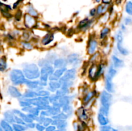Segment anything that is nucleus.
<instances>
[{
  "label": "nucleus",
  "mask_w": 132,
  "mask_h": 131,
  "mask_svg": "<svg viewBox=\"0 0 132 131\" xmlns=\"http://www.w3.org/2000/svg\"><path fill=\"white\" fill-rule=\"evenodd\" d=\"M23 73L28 80L37 79L40 77V71L35 64H26L23 68Z\"/></svg>",
  "instance_id": "obj_1"
},
{
  "label": "nucleus",
  "mask_w": 132,
  "mask_h": 131,
  "mask_svg": "<svg viewBox=\"0 0 132 131\" xmlns=\"http://www.w3.org/2000/svg\"><path fill=\"white\" fill-rule=\"evenodd\" d=\"M10 78L12 82L15 86L24 83L26 78L22 71L19 69H14L10 72Z\"/></svg>",
  "instance_id": "obj_2"
},
{
  "label": "nucleus",
  "mask_w": 132,
  "mask_h": 131,
  "mask_svg": "<svg viewBox=\"0 0 132 131\" xmlns=\"http://www.w3.org/2000/svg\"><path fill=\"white\" fill-rule=\"evenodd\" d=\"M54 72V68L51 65H48L41 68L40 71V81L47 82L49 76Z\"/></svg>",
  "instance_id": "obj_3"
},
{
  "label": "nucleus",
  "mask_w": 132,
  "mask_h": 131,
  "mask_svg": "<svg viewBox=\"0 0 132 131\" xmlns=\"http://www.w3.org/2000/svg\"><path fill=\"white\" fill-rule=\"evenodd\" d=\"M112 100V94L106 91H104L102 92L101 95V103L102 106L110 107Z\"/></svg>",
  "instance_id": "obj_4"
},
{
  "label": "nucleus",
  "mask_w": 132,
  "mask_h": 131,
  "mask_svg": "<svg viewBox=\"0 0 132 131\" xmlns=\"http://www.w3.org/2000/svg\"><path fill=\"white\" fill-rule=\"evenodd\" d=\"M67 60L68 64H72L73 66H79L81 62L80 56L77 53H72L68 55Z\"/></svg>",
  "instance_id": "obj_5"
},
{
  "label": "nucleus",
  "mask_w": 132,
  "mask_h": 131,
  "mask_svg": "<svg viewBox=\"0 0 132 131\" xmlns=\"http://www.w3.org/2000/svg\"><path fill=\"white\" fill-rule=\"evenodd\" d=\"M24 23L25 26L27 28H32L36 24V19L32 15H29L28 14L24 15Z\"/></svg>",
  "instance_id": "obj_6"
},
{
  "label": "nucleus",
  "mask_w": 132,
  "mask_h": 131,
  "mask_svg": "<svg viewBox=\"0 0 132 131\" xmlns=\"http://www.w3.org/2000/svg\"><path fill=\"white\" fill-rule=\"evenodd\" d=\"M98 42L95 39H90L88 42V53L89 55H92L96 51L97 49Z\"/></svg>",
  "instance_id": "obj_7"
},
{
  "label": "nucleus",
  "mask_w": 132,
  "mask_h": 131,
  "mask_svg": "<svg viewBox=\"0 0 132 131\" xmlns=\"http://www.w3.org/2000/svg\"><path fill=\"white\" fill-rule=\"evenodd\" d=\"M10 10H11V7L9 5H6L0 2V11L4 17L6 18L11 17L12 15L9 13Z\"/></svg>",
  "instance_id": "obj_8"
},
{
  "label": "nucleus",
  "mask_w": 132,
  "mask_h": 131,
  "mask_svg": "<svg viewBox=\"0 0 132 131\" xmlns=\"http://www.w3.org/2000/svg\"><path fill=\"white\" fill-rule=\"evenodd\" d=\"M112 79L113 78H111L107 74L106 77V80H105V88L106 91H108L110 93H112L114 92V87H113V83L112 82Z\"/></svg>",
  "instance_id": "obj_9"
},
{
  "label": "nucleus",
  "mask_w": 132,
  "mask_h": 131,
  "mask_svg": "<svg viewBox=\"0 0 132 131\" xmlns=\"http://www.w3.org/2000/svg\"><path fill=\"white\" fill-rule=\"evenodd\" d=\"M97 70L98 66L96 64H92L88 71V76L90 79L93 80L97 79Z\"/></svg>",
  "instance_id": "obj_10"
},
{
  "label": "nucleus",
  "mask_w": 132,
  "mask_h": 131,
  "mask_svg": "<svg viewBox=\"0 0 132 131\" xmlns=\"http://www.w3.org/2000/svg\"><path fill=\"white\" fill-rule=\"evenodd\" d=\"M77 116L81 121H86L88 119V116L84 107H80L77 109Z\"/></svg>",
  "instance_id": "obj_11"
},
{
  "label": "nucleus",
  "mask_w": 132,
  "mask_h": 131,
  "mask_svg": "<svg viewBox=\"0 0 132 131\" xmlns=\"http://www.w3.org/2000/svg\"><path fill=\"white\" fill-rule=\"evenodd\" d=\"M67 64V59H57L54 60V68L57 69H60V68H66Z\"/></svg>",
  "instance_id": "obj_12"
},
{
  "label": "nucleus",
  "mask_w": 132,
  "mask_h": 131,
  "mask_svg": "<svg viewBox=\"0 0 132 131\" xmlns=\"http://www.w3.org/2000/svg\"><path fill=\"white\" fill-rule=\"evenodd\" d=\"M8 90H9V92L10 96L12 97L16 98H21L22 97V95L20 91L14 86H9Z\"/></svg>",
  "instance_id": "obj_13"
},
{
  "label": "nucleus",
  "mask_w": 132,
  "mask_h": 131,
  "mask_svg": "<svg viewBox=\"0 0 132 131\" xmlns=\"http://www.w3.org/2000/svg\"><path fill=\"white\" fill-rule=\"evenodd\" d=\"M112 62H113V65L115 68H121L125 66V62L122 59H119L118 57L116 55H113L112 57Z\"/></svg>",
  "instance_id": "obj_14"
},
{
  "label": "nucleus",
  "mask_w": 132,
  "mask_h": 131,
  "mask_svg": "<svg viewBox=\"0 0 132 131\" xmlns=\"http://www.w3.org/2000/svg\"><path fill=\"white\" fill-rule=\"evenodd\" d=\"M63 77L67 79L73 80L76 77V69L74 68H72V69L67 70L63 74Z\"/></svg>",
  "instance_id": "obj_15"
},
{
  "label": "nucleus",
  "mask_w": 132,
  "mask_h": 131,
  "mask_svg": "<svg viewBox=\"0 0 132 131\" xmlns=\"http://www.w3.org/2000/svg\"><path fill=\"white\" fill-rule=\"evenodd\" d=\"M54 35L53 33H48L47 34L45 35L43 37V38L41 39V43L44 46H46V45L49 44L51 43L53 41H54Z\"/></svg>",
  "instance_id": "obj_16"
},
{
  "label": "nucleus",
  "mask_w": 132,
  "mask_h": 131,
  "mask_svg": "<svg viewBox=\"0 0 132 131\" xmlns=\"http://www.w3.org/2000/svg\"><path fill=\"white\" fill-rule=\"evenodd\" d=\"M70 101H71V97L70 96H68V95L61 96V97L59 98V100H58V102H59V104H60L61 108L65 106V105H70Z\"/></svg>",
  "instance_id": "obj_17"
},
{
  "label": "nucleus",
  "mask_w": 132,
  "mask_h": 131,
  "mask_svg": "<svg viewBox=\"0 0 132 131\" xmlns=\"http://www.w3.org/2000/svg\"><path fill=\"white\" fill-rule=\"evenodd\" d=\"M26 85H27V87L30 89H35L36 90L39 87V81H32L31 80H28L26 79L25 82H24Z\"/></svg>",
  "instance_id": "obj_18"
},
{
  "label": "nucleus",
  "mask_w": 132,
  "mask_h": 131,
  "mask_svg": "<svg viewBox=\"0 0 132 131\" xmlns=\"http://www.w3.org/2000/svg\"><path fill=\"white\" fill-rule=\"evenodd\" d=\"M97 120L101 126L107 125H108V123H109L110 122L109 119L108 118V117L105 116L101 114V113H99V114H98Z\"/></svg>",
  "instance_id": "obj_19"
},
{
  "label": "nucleus",
  "mask_w": 132,
  "mask_h": 131,
  "mask_svg": "<svg viewBox=\"0 0 132 131\" xmlns=\"http://www.w3.org/2000/svg\"><path fill=\"white\" fill-rule=\"evenodd\" d=\"M0 127L3 131H14L12 125L8 123L5 119L0 121Z\"/></svg>",
  "instance_id": "obj_20"
},
{
  "label": "nucleus",
  "mask_w": 132,
  "mask_h": 131,
  "mask_svg": "<svg viewBox=\"0 0 132 131\" xmlns=\"http://www.w3.org/2000/svg\"><path fill=\"white\" fill-rule=\"evenodd\" d=\"M4 118H5V120L6 121L10 124L12 125L13 123H15V121H14V114H13L12 112H5L4 113Z\"/></svg>",
  "instance_id": "obj_21"
},
{
  "label": "nucleus",
  "mask_w": 132,
  "mask_h": 131,
  "mask_svg": "<svg viewBox=\"0 0 132 131\" xmlns=\"http://www.w3.org/2000/svg\"><path fill=\"white\" fill-rule=\"evenodd\" d=\"M49 90L52 92H55L61 88V84L58 81H50L48 83Z\"/></svg>",
  "instance_id": "obj_22"
},
{
  "label": "nucleus",
  "mask_w": 132,
  "mask_h": 131,
  "mask_svg": "<svg viewBox=\"0 0 132 131\" xmlns=\"http://www.w3.org/2000/svg\"><path fill=\"white\" fill-rule=\"evenodd\" d=\"M117 48L119 52L124 56H126L129 54L128 50L124 47L123 42H117Z\"/></svg>",
  "instance_id": "obj_23"
},
{
  "label": "nucleus",
  "mask_w": 132,
  "mask_h": 131,
  "mask_svg": "<svg viewBox=\"0 0 132 131\" xmlns=\"http://www.w3.org/2000/svg\"><path fill=\"white\" fill-rule=\"evenodd\" d=\"M95 93H96L95 91H90V92H89L88 93L86 94L83 98L84 104H88L90 101H91V100H92V99L94 98V96H95Z\"/></svg>",
  "instance_id": "obj_24"
},
{
  "label": "nucleus",
  "mask_w": 132,
  "mask_h": 131,
  "mask_svg": "<svg viewBox=\"0 0 132 131\" xmlns=\"http://www.w3.org/2000/svg\"><path fill=\"white\" fill-rule=\"evenodd\" d=\"M66 71H67V68H66L57 69L56 70L54 71V72L52 74L57 78V79L58 80H59V78H60L61 77H63L64 73L66 72Z\"/></svg>",
  "instance_id": "obj_25"
},
{
  "label": "nucleus",
  "mask_w": 132,
  "mask_h": 131,
  "mask_svg": "<svg viewBox=\"0 0 132 131\" xmlns=\"http://www.w3.org/2000/svg\"><path fill=\"white\" fill-rule=\"evenodd\" d=\"M108 8V5H99L96 9V15H101L104 14Z\"/></svg>",
  "instance_id": "obj_26"
},
{
  "label": "nucleus",
  "mask_w": 132,
  "mask_h": 131,
  "mask_svg": "<svg viewBox=\"0 0 132 131\" xmlns=\"http://www.w3.org/2000/svg\"><path fill=\"white\" fill-rule=\"evenodd\" d=\"M69 92H70L69 89L64 88V87H61L60 89L57 90L55 95H56L57 96H59V97H61V96H65V95H67Z\"/></svg>",
  "instance_id": "obj_27"
},
{
  "label": "nucleus",
  "mask_w": 132,
  "mask_h": 131,
  "mask_svg": "<svg viewBox=\"0 0 132 131\" xmlns=\"http://www.w3.org/2000/svg\"><path fill=\"white\" fill-rule=\"evenodd\" d=\"M12 126V128L14 131H26L28 129L26 125L18 124V123H13Z\"/></svg>",
  "instance_id": "obj_28"
},
{
  "label": "nucleus",
  "mask_w": 132,
  "mask_h": 131,
  "mask_svg": "<svg viewBox=\"0 0 132 131\" xmlns=\"http://www.w3.org/2000/svg\"><path fill=\"white\" fill-rule=\"evenodd\" d=\"M49 114H50V117L53 116H55L58 114L59 113H61V108L57 107H50V109L48 110Z\"/></svg>",
  "instance_id": "obj_29"
},
{
  "label": "nucleus",
  "mask_w": 132,
  "mask_h": 131,
  "mask_svg": "<svg viewBox=\"0 0 132 131\" xmlns=\"http://www.w3.org/2000/svg\"><path fill=\"white\" fill-rule=\"evenodd\" d=\"M63 111L64 113H65L68 117L70 116L73 113V108L72 107V106H70V105H65V106L63 107Z\"/></svg>",
  "instance_id": "obj_30"
},
{
  "label": "nucleus",
  "mask_w": 132,
  "mask_h": 131,
  "mask_svg": "<svg viewBox=\"0 0 132 131\" xmlns=\"http://www.w3.org/2000/svg\"><path fill=\"white\" fill-rule=\"evenodd\" d=\"M23 97L29 99L35 98L37 97V92L34 91H28L24 94V96H23Z\"/></svg>",
  "instance_id": "obj_31"
},
{
  "label": "nucleus",
  "mask_w": 132,
  "mask_h": 131,
  "mask_svg": "<svg viewBox=\"0 0 132 131\" xmlns=\"http://www.w3.org/2000/svg\"><path fill=\"white\" fill-rule=\"evenodd\" d=\"M52 118L53 119H63V120H67L68 118V116L64 113L63 112H61L58 114L52 116Z\"/></svg>",
  "instance_id": "obj_32"
},
{
  "label": "nucleus",
  "mask_w": 132,
  "mask_h": 131,
  "mask_svg": "<svg viewBox=\"0 0 132 131\" xmlns=\"http://www.w3.org/2000/svg\"><path fill=\"white\" fill-rule=\"evenodd\" d=\"M7 68V64H6V59L5 57H2L0 59V71H4Z\"/></svg>",
  "instance_id": "obj_33"
},
{
  "label": "nucleus",
  "mask_w": 132,
  "mask_h": 131,
  "mask_svg": "<svg viewBox=\"0 0 132 131\" xmlns=\"http://www.w3.org/2000/svg\"><path fill=\"white\" fill-rule=\"evenodd\" d=\"M110 108V107L101 106L100 107V109H99V113H101V114H103V115H104L105 116L108 117V114H109Z\"/></svg>",
  "instance_id": "obj_34"
},
{
  "label": "nucleus",
  "mask_w": 132,
  "mask_h": 131,
  "mask_svg": "<svg viewBox=\"0 0 132 131\" xmlns=\"http://www.w3.org/2000/svg\"><path fill=\"white\" fill-rule=\"evenodd\" d=\"M27 11L29 15H32V17H37L38 16V13L37 12L34 8L33 6L32 5H29L27 8Z\"/></svg>",
  "instance_id": "obj_35"
},
{
  "label": "nucleus",
  "mask_w": 132,
  "mask_h": 131,
  "mask_svg": "<svg viewBox=\"0 0 132 131\" xmlns=\"http://www.w3.org/2000/svg\"><path fill=\"white\" fill-rule=\"evenodd\" d=\"M110 32V29L108 28V27H105V28H103L100 33V39H103L105 38L109 34Z\"/></svg>",
  "instance_id": "obj_36"
},
{
  "label": "nucleus",
  "mask_w": 132,
  "mask_h": 131,
  "mask_svg": "<svg viewBox=\"0 0 132 131\" xmlns=\"http://www.w3.org/2000/svg\"><path fill=\"white\" fill-rule=\"evenodd\" d=\"M99 131H118V130L117 128H113L112 126L107 125L101 126Z\"/></svg>",
  "instance_id": "obj_37"
},
{
  "label": "nucleus",
  "mask_w": 132,
  "mask_h": 131,
  "mask_svg": "<svg viewBox=\"0 0 132 131\" xmlns=\"http://www.w3.org/2000/svg\"><path fill=\"white\" fill-rule=\"evenodd\" d=\"M37 96L39 97H48L50 95V92L48 91H46V90L41 89L40 91H37Z\"/></svg>",
  "instance_id": "obj_38"
},
{
  "label": "nucleus",
  "mask_w": 132,
  "mask_h": 131,
  "mask_svg": "<svg viewBox=\"0 0 132 131\" xmlns=\"http://www.w3.org/2000/svg\"><path fill=\"white\" fill-rule=\"evenodd\" d=\"M125 11L129 15H132V2L128 1L125 6Z\"/></svg>",
  "instance_id": "obj_39"
},
{
  "label": "nucleus",
  "mask_w": 132,
  "mask_h": 131,
  "mask_svg": "<svg viewBox=\"0 0 132 131\" xmlns=\"http://www.w3.org/2000/svg\"><path fill=\"white\" fill-rule=\"evenodd\" d=\"M67 127H68V123H67V120H61L59 125L57 126L56 128L61 130H67Z\"/></svg>",
  "instance_id": "obj_40"
},
{
  "label": "nucleus",
  "mask_w": 132,
  "mask_h": 131,
  "mask_svg": "<svg viewBox=\"0 0 132 131\" xmlns=\"http://www.w3.org/2000/svg\"><path fill=\"white\" fill-rule=\"evenodd\" d=\"M116 74H117V70L115 69L114 67L111 66L110 67L109 69H108V72L107 74H108L109 77H110L111 78H113V77L116 75Z\"/></svg>",
  "instance_id": "obj_41"
},
{
  "label": "nucleus",
  "mask_w": 132,
  "mask_h": 131,
  "mask_svg": "<svg viewBox=\"0 0 132 131\" xmlns=\"http://www.w3.org/2000/svg\"><path fill=\"white\" fill-rule=\"evenodd\" d=\"M89 20L90 19H88V18H85V19H82V20H81V21L78 24V28H79L80 30H82V28H84V27L86 26V24H87L88 22L89 21Z\"/></svg>",
  "instance_id": "obj_42"
},
{
  "label": "nucleus",
  "mask_w": 132,
  "mask_h": 131,
  "mask_svg": "<svg viewBox=\"0 0 132 131\" xmlns=\"http://www.w3.org/2000/svg\"><path fill=\"white\" fill-rule=\"evenodd\" d=\"M52 121L53 119L52 118V117H45L43 123V125L44 127H46L50 125H52Z\"/></svg>",
  "instance_id": "obj_43"
},
{
  "label": "nucleus",
  "mask_w": 132,
  "mask_h": 131,
  "mask_svg": "<svg viewBox=\"0 0 132 131\" xmlns=\"http://www.w3.org/2000/svg\"><path fill=\"white\" fill-rule=\"evenodd\" d=\"M59 96H57L56 95H50L48 96V101L49 103H51V104H54L55 103V101H58L59 100Z\"/></svg>",
  "instance_id": "obj_44"
},
{
  "label": "nucleus",
  "mask_w": 132,
  "mask_h": 131,
  "mask_svg": "<svg viewBox=\"0 0 132 131\" xmlns=\"http://www.w3.org/2000/svg\"><path fill=\"white\" fill-rule=\"evenodd\" d=\"M14 121L15 123H18V124L23 125H26V123H24V121L20 118V117L18 116L14 115Z\"/></svg>",
  "instance_id": "obj_45"
},
{
  "label": "nucleus",
  "mask_w": 132,
  "mask_h": 131,
  "mask_svg": "<svg viewBox=\"0 0 132 131\" xmlns=\"http://www.w3.org/2000/svg\"><path fill=\"white\" fill-rule=\"evenodd\" d=\"M39 66L41 68L44 66H46L50 65V62L48 60H46V59H44V60H41L39 62Z\"/></svg>",
  "instance_id": "obj_46"
},
{
  "label": "nucleus",
  "mask_w": 132,
  "mask_h": 131,
  "mask_svg": "<svg viewBox=\"0 0 132 131\" xmlns=\"http://www.w3.org/2000/svg\"><path fill=\"white\" fill-rule=\"evenodd\" d=\"M21 44L23 46V47L24 48V49H27V50H32L33 46L31 44L30 42H26V41H23V42H21Z\"/></svg>",
  "instance_id": "obj_47"
},
{
  "label": "nucleus",
  "mask_w": 132,
  "mask_h": 131,
  "mask_svg": "<svg viewBox=\"0 0 132 131\" xmlns=\"http://www.w3.org/2000/svg\"><path fill=\"white\" fill-rule=\"evenodd\" d=\"M37 131H45V127H44L43 124H40V123H36V127H35Z\"/></svg>",
  "instance_id": "obj_48"
},
{
  "label": "nucleus",
  "mask_w": 132,
  "mask_h": 131,
  "mask_svg": "<svg viewBox=\"0 0 132 131\" xmlns=\"http://www.w3.org/2000/svg\"><path fill=\"white\" fill-rule=\"evenodd\" d=\"M22 17V12L21 10H18L15 15V19L17 21H20Z\"/></svg>",
  "instance_id": "obj_49"
},
{
  "label": "nucleus",
  "mask_w": 132,
  "mask_h": 131,
  "mask_svg": "<svg viewBox=\"0 0 132 131\" xmlns=\"http://www.w3.org/2000/svg\"><path fill=\"white\" fill-rule=\"evenodd\" d=\"M125 25H131L132 24V18L130 17H126L125 19Z\"/></svg>",
  "instance_id": "obj_50"
},
{
  "label": "nucleus",
  "mask_w": 132,
  "mask_h": 131,
  "mask_svg": "<svg viewBox=\"0 0 132 131\" xmlns=\"http://www.w3.org/2000/svg\"><path fill=\"white\" fill-rule=\"evenodd\" d=\"M56 127L53 125H50L48 127H45V131H54L55 129H56Z\"/></svg>",
  "instance_id": "obj_51"
},
{
  "label": "nucleus",
  "mask_w": 132,
  "mask_h": 131,
  "mask_svg": "<svg viewBox=\"0 0 132 131\" xmlns=\"http://www.w3.org/2000/svg\"><path fill=\"white\" fill-rule=\"evenodd\" d=\"M36 123L34 122H31V123H28L26 124V127L27 128H30V129H34L36 127Z\"/></svg>",
  "instance_id": "obj_52"
},
{
  "label": "nucleus",
  "mask_w": 132,
  "mask_h": 131,
  "mask_svg": "<svg viewBox=\"0 0 132 131\" xmlns=\"http://www.w3.org/2000/svg\"><path fill=\"white\" fill-rule=\"evenodd\" d=\"M99 56V53H94L92 55V58L90 59V62H94L96 60V59L97 58V57Z\"/></svg>",
  "instance_id": "obj_53"
},
{
  "label": "nucleus",
  "mask_w": 132,
  "mask_h": 131,
  "mask_svg": "<svg viewBox=\"0 0 132 131\" xmlns=\"http://www.w3.org/2000/svg\"><path fill=\"white\" fill-rule=\"evenodd\" d=\"M96 15V9L93 8L90 10V15L92 17H94Z\"/></svg>",
  "instance_id": "obj_54"
},
{
  "label": "nucleus",
  "mask_w": 132,
  "mask_h": 131,
  "mask_svg": "<svg viewBox=\"0 0 132 131\" xmlns=\"http://www.w3.org/2000/svg\"><path fill=\"white\" fill-rule=\"evenodd\" d=\"M103 3L105 5H109L111 2H112V0H102Z\"/></svg>",
  "instance_id": "obj_55"
},
{
  "label": "nucleus",
  "mask_w": 132,
  "mask_h": 131,
  "mask_svg": "<svg viewBox=\"0 0 132 131\" xmlns=\"http://www.w3.org/2000/svg\"><path fill=\"white\" fill-rule=\"evenodd\" d=\"M121 31H126V26H125V24H121Z\"/></svg>",
  "instance_id": "obj_56"
},
{
  "label": "nucleus",
  "mask_w": 132,
  "mask_h": 131,
  "mask_svg": "<svg viewBox=\"0 0 132 131\" xmlns=\"http://www.w3.org/2000/svg\"><path fill=\"white\" fill-rule=\"evenodd\" d=\"M20 1H21V0H18V1H17L16 3H15L14 4V6H13V8H15L18 6V5H19V3H20Z\"/></svg>",
  "instance_id": "obj_57"
},
{
  "label": "nucleus",
  "mask_w": 132,
  "mask_h": 131,
  "mask_svg": "<svg viewBox=\"0 0 132 131\" xmlns=\"http://www.w3.org/2000/svg\"><path fill=\"white\" fill-rule=\"evenodd\" d=\"M54 131H67V130H61V129H58V128H56Z\"/></svg>",
  "instance_id": "obj_58"
},
{
  "label": "nucleus",
  "mask_w": 132,
  "mask_h": 131,
  "mask_svg": "<svg viewBox=\"0 0 132 131\" xmlns=\"http://www.w3.org/2000/svg\"><path fill=\"white\" fill-rule=\"evenodd\" d=\"M94 1H96V2H97V3H99V2H100V1H101V0H94Z\"/></svg>",
  "instance_id": "obj_59"
},
{
  "label": "nucleus",
  "mask_w": 132,
  "mask_h": 131,
  "mask_svg": "<svg viewBox=\"0 0 132 131\" xmlns=\"http://www.w3.org/2000/svg\"><path fill=\"white\" fill-rule=\"evenodd\" d=\"M131 2H132V0H131Z\"/></svg>",
  "instance_id": "obj_60"
},
{
  "label": "nucleus",
  "mask_w": 132,
  "mask_h": 131,
  "mask_svg": "<svg viewBox=\"0 0 132 131\" xmlns=\"http://www.w3.org/2000/svg\"></svg>",
  "instance_id": "obj_61"
}]
</instances>
